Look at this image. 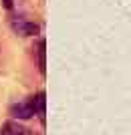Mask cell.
<instances>
[{
	"mask_svg": "<svg viewBox=\"0 0 131 135\" xmlns=\"http://www.w3.org/2000/svg\"><path fill=\"white\" fill-rule=\"evenodd\" d=\"M10 115L14 119H30L36 115V105H34V97L26 99V101L14 103L10 107Z\"/></svg>",
	"mask_w": 131,
	"mask_h": 135,
	"instance_id": "obj_1",
	"label": "cell"
},
{
	"mask_svg": "<svg viewBox=\"0 0 131 135\" xmlns=\"http://www.w3.org/2000/svg\"><path fill=\"white\" fill-rule=\"evenodd\" d=\"M12 28H14L18 34H22V36H32V34L38 32V26L34 22H26V20H14V22H12Z\"/></svg>",
	"mask_w": 131,
	"mask_h": 135,
	"instance_id": "obj_2",
	"label": "cell"
},
{
	"mask_svg": "<svg viewBox=\"0 0 131 135\" xmlns=\"http://www.w3.org/2000/svg\"><path fill=\"white\" fill-rule=\"evenodd\" d=\"M34 105H36V115L40 117V121L45 123V107H46V95L45 91H38L34 95Z\"/></svg>",
	"mask_w": 131,
	"mask_h": 135,
	"instance_id": "obj_3",
	"label": "cell"
},
{
	"mask_svg": "<svg viewBox=\"0 0 131 135\" xmlns=\"http://www.w3.org/2000/svg\"><path fill=\"white\" fill-rule=\"evenodd\" d=\"M0 135H26V129H22L20 125L16 123H6L2 129H0Z\"/></svg>",
	"mask_w": 131,
	"mask_h": 135,
	"instance_id": "obj_4",
	"label": "cell"
},
{
	"mask_svg": "<svg viewBox=\"0 0 131 135\" xmlns=\"http://www.w3.org/2000/svg\"><path fill=\"white\" fill-rule=\"evenodd\" d=\"M45 56H46V42H45V40H40V42H38V69H40V73H42V75H45V71H46Z\"/></svg>",
	"mask_w": 131,
	"mask_h": 135,
	"instance_id": "obj_5",
	"label": "cell"
},
{
	"mask_svg": "<svg viewBox=\"0 0 131 135\" xmlns=\"http://www.w3.org/2000/svg\"><path fill=\"white\" fill-rule=\"evenodd\" d=\"M4 6L6 8H12V0H4Z\"/></svg>",
	"mask_w": 131,
	"mask_h": 135,
	"instance_id": "obj_6",
	"label": "cell"
}]
</instances>
